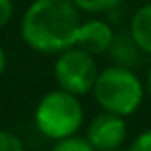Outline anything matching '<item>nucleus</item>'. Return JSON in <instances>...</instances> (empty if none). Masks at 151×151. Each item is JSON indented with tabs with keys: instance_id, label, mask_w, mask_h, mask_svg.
I'll list each match as a JSON object with an SVG mask.
<instances>
[{
	"instance_id": "nucleus-11",
	"label": "nucleus",
	"mask_w": 151,
	"mask_h": 151,
	"mask_svg": "<svg viewBox=\"0 0 151 151\" xmlns=\"http://www.w3.org/2000/svg\"><path fill=\"white\" fill-rule=\"evenodd\" d=\"M0 151H27V149L17 134L10 132V130H0Z\"/></svg>"
},
{
	"instance_id": "nucleus-6",
	"label": "nucleus",
	"mask_w": 151,
	"mask_h": 151,
	"mask_svg": "<svg viewBox=\"0 0 151 151\" xmlns=\"http://www.w3.org/2000/svg\"><path fill=\"white\" fill-rule=\"evenodd\" d=\"M115 38V31L103 19H88V21L81 23V29H78V37H77V44L78 48H82L84 52L92 55H100L109 52L111 44H113Z\"/></svg>"
},
{
	"instance_id": "nucleus-16",
	"label": "nucleus",
	"mask_w": 151,
	"mask_h": 151,
	"mask_svg": "<svg viewBox=\"0 0 151 151\" xmlns=\"http://www.w3.org/2000/svg\"><path fill=\"white\" fill-rule=\"evenodd\" d=\"M111 151H121V149H111Z\"/></svg>"
},
{
	"instance_id": "nucleus-4",
	"label": "nucleus",
	"mask_w": 151,
	"mask_h": 151,
	"mask_svg": "<svg viewBox=\"0 0 151 151\" xmlns=\"http://www.w3.org/2000/svg\"><path fill=\"white\" fill-rule=\"evenodd\" d=\"M98 63L92 54L84 52L78 46L67 48L55 54L54 77L61 90L75 96H86L92 92L94 82L98 78Z\"/></svg>"
},
{
	"instance_id": "nucleus-3",
	"label": "nucleus",
	"mask_w": 151,
	"mask_h": 151,
	"mask_svg": "<svg viewBox=\"0 0 151 151\" xmlns=\"http://www.w3.org/2000/svg\"><path fill=\"white\" fill-rule=\"evenodd\" d=\"M84 122V109L78 96L58 88L44 94L35 109V126L48 140L75 136Z\"/></svg>"
},
{
	"instance_id": "nucleus-8",
	"label": "nucleus",
	"mask_w": 151,
	"mask_h": 151,
	"mask_svg": "<svg viewBox=\"0 0 151 151\" xmlns=\"http://www.w3.org/2000/svg\"><path fill=\"white\" fill-rule=\"evenodd\" d=\"M138 46L134 44V40L128 37H124V35H115L113 38V44H111L109 48V54L113 55V59L117 63L115 65H122V67H130L132 69V65H136L138 61Z\"/></svg>"
},
{
	"instance_id": "nucleus-12",
	"label": "nucleus",
	"mask_w": 151,
	"mask_h": 151,
	"mask_svg": "<svg viewBox=\"0 0 151 151\" xmlns=\"http://www.w3.org/2000/svg\"><path fill=\"white\" fill-rule=\"evenodd\" d=\"M128 151H151V128L144 130L140 136H136Z\"/></svg>"
},
{
	"instance_id": "nucleus-2",
	"label": "nucleus",
	"mask_w": 151,
	"mask_h": 151,
	"mask_svg": "<svg viewBox=\"0 0 151 151\" xmlns=\"http://www.w3.org/2000/svg\"><path fill=\"white\" fill-rule=\"evenodd\" d=\"M92 94L101 111L128 117L140 109L145 96V86L130 67L109 65L98 73Z\"/></svg>"
},
{
	"instance_id": "nucleus-9",
	"label": "nucleus",
	"mask_w": 151,
	"mask_h": 151,
	"mask_svg": "<svg viewBox=\"0 0 151 151\" xmlns=\"http://www.w3.org/2000/svg\"><path fill=\"white\" fill-rule=\"evenodd\" d=\"M50 151H96V149L88 144V140H86V138L77 136V134H75V136L58 140L50 147Z\"/></svg>"
},
{
	"instance_id": "nucleus-1",
	"label": "nucleus",
	"mask_w": 151,
	"mask_h": 151,
	"mask_svg": "<svg viewBox=\"0 0 151 151\" xmlns=\"http://www.w3.org/2000/svg\"><path fill=\"white\" fill-rule=\"evenodd\" d=\"M81 10L71 0H33L21 15V38L33 52L59 54L77 44Z\"/></svg>"
},
{
	"instance_id": "nucleus-5",
	"label": "nucleus",
	"mask_w": 151,
	"mask_h": 151,
	"mask_svg": "<svg viewBox=\"0 0 151 151\" xmlns=\"http://www.w3.org/2000/svg\"><path fill=\"white\" fill-rule=\"evenodd\" d=\"M126 136H128V126L124 117L101 111L90 121L84 138L96 151H111L121 147Z\"/></svg>"
},
{
	"instance_id": "nucleus-13",
	"label": "nucleus",
	"mask_w": 151,
	"mask_h": 151,
	"mask_svg": "<svg viewBox=\"0 0 151 151\" xmlns=\"http://www.w3.org/2000/svg\"><path fill=\"white\" fill-rule=\"evenodd\" d=\"M14 17V0H0V29L8 25Z\"/></svg>"
},
{
	"instance_id": "nucleus-14",
	"label": "nucleus",
	"mask_w": 151,
	"mask_h": 151,
	"mask_svg": "<svg viewBox=\"0 0 151 151\" xmlns=\"http://www.w3.org/2000/svg\"><path fill=\"white\" fill-rule=\"evenodd\" d=\"M6 65H8V58H6V50L2 48V44H0V77L4 75V71H6Z\"/></svg>"
},
{
	"instance_id": "nucleus-10",
	"label": "nucleus",
	"mask_w": 151,
	"mask_h": 151,
	"mask_svg": "<svg viewBox=\"0 0 151 151\" xmlns=\"http://www.w3.org/2000/svg\"><path fill=\"white\" fill-rule=\"evenodd\" d=\"M81 12L86 14H103L117 6L121 0H71Z\"/></svg>"
},
{
	"instance_id": "nucleus-7",
	"label": "nucleus",
	"mask_w": 151,
	"mask_h": 151,
	"mask_svg": "<svg viewBox=\"0 0 151 151\" xmlns=\"http://www.w3.org/2000/svg\"><path fill=\"white\" fill-rule=\"evenodd\" d=\"M128 35L140 52L151 54V2L136 10V14L132 15V21H130Z\"/></svg>"
},
{
	"instance_id": "nucleus-15",
	"label": "nucleus",
	"mask_w": 151,
	"mask_h": 151,
	"mask_svg": "<svg viewBox=\"0 0 151 151\" xmlns=\"http://www.w3.org/2000/svg\"><path fill=\"white\" fill-rule=\"evenodd\" d=\"M147 94L151 98V65H149V71H147Z\"/></svg>"
}]
</instances>
